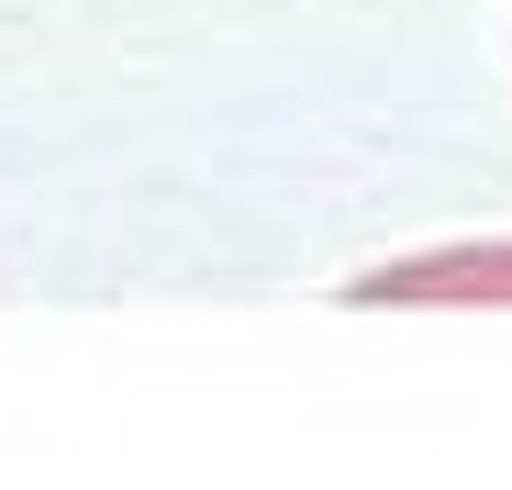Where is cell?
Listing matches in <instances>:
<instances>
[{"instance_id": "1", "label": "cell", "mask_w": 512, "mask_h": 490, "mask_svg": "<svg viewBox=\"0 0 512 490\" xmlns=\"http://www.w3.org/2000/svg\"><path fill=\"white\" fill-rule=\"evenodd\" d=\"M435 290H512V245H501V257H401L357 301H435Z\"/></svg>"}]
</instances>
